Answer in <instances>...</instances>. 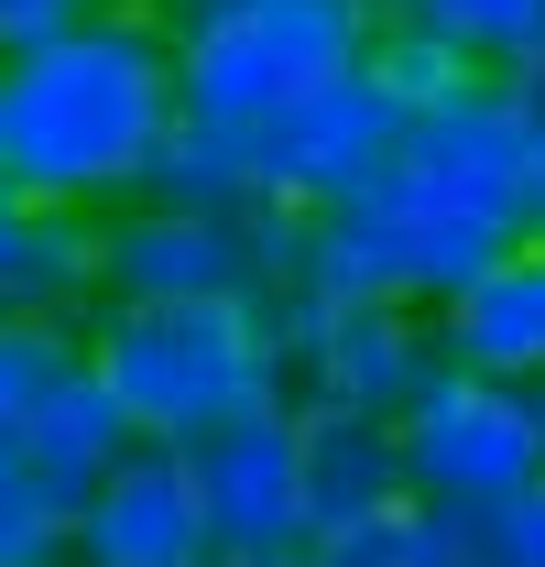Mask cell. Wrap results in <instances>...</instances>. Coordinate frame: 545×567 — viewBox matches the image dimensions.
<instances>
[{"instance_id": "2e32d148", "label": "cell", "mask_w": 545, "mask_h": 567, "mask_svg": "<svg viewBox=\"0 0 545 567\" xmlns=\"http://www.w3.org/2000/svg\"><path fill=\"white\" fill-rule=\"evenodd\" d=\"M142 208H207V218H229V208H263V197H251V142L197 132V121H175V142L153 153V186H142Z\"/></svg>"}, {"instance_id": "3957f363", "label": "cell", "mask_w": 545, "mask_h": 567, "mask_svg": "<svg viewBox=\"0 0 545 567\" xmlns=\"http://www.w3.org/2000/svg\"><path fill=\"white\" fill-rule=\"evenodd\" d=\"M175 44V110L197 132L251 142L306 87L371 66V0H142Z\"/></svg>"}, {"instance_id": "30bf717a", "label": "cell", "mask_w": 545, "mask_h": 567, "mask_svg": "<svg viewBox=\"0 0 545 567\" xmlns=\"http://www.w3.org/2000/svg\"><path fill=\"white\" fill-rule=\"evenodd\" d=\"M295 447H306V557L339 546V535H371L414 513L404 492V436L382 415H339V404H295Z\"/></svg>"}, {"instance_id": "9c48e42d", "label": "cell", "mask_w": 545, "mask_h": 567, "mask_svg": "<svg viewBox=\"0 0 545 567\" xmlns=\"http://www.w3.org/2000/svg\"><path fill=\"white\" fill-rule=\"evenodd\" d=\"M66 567H218L197 481H186V447H132L99 492L76 502Z\"/></svg>"}, {"instance_id": "277c9868", "label": "cell", "mask_w": 545, "mask_h": 567, "mask_svg": "<svg viewBox=\"0 0 545 567\" xmlns=\"http://www.w3.org/2000/svg\"><path fill=\"white\" fill-rule=\"evenodd\" d=\"M110 306H284L306 274V218L284 208H121L99 218Z\"/></svg>"}, {"instance_id": "7a4b0ae2", "label": "cell", "mask_w": 545, "mask_h": 567, "mask_svg": "<svg viewBox=\"0 0 545 567\" xmlns=\"http://www.w3.org/2000/svg\"><path fill=\"white\" fill-rule=\"evenodd\" d=\"M88 371L110 382V404L132 415L142 447H197L229 415L295 404L272 306H99Z\"/></svg>"}, {"instance_id": "cb8c5ba5", "label": "cell", "mask_w": 545, "mask_h": 567, "mask_svg": "<svg viewBox=\"0 0 545 567\" xmlns=\"http://www.w3.org/2000/svg\"><path fill=\"white\" fill-rule=\"evenodd\" d=\"M535 425H545V382H535Z\"/></svg>"}, {"instance_id": "4fadbf2b", "label": "cell", "mask_w": 545, "mask_h": 567, "mask_svg": "<svg viewBox=\"0 0 545 567\" xmlns=\"http://www.w3.org/2000/svg\"><path fill=\"white\" fill-rule=\"evenodd\" d=\"M382 33H436L470 76H502L545 110V0H371Z\"/></svg>"}, {"instance_id": "603a6c76", "label": "cell", "mask_w": 545, "mask_h": 567, "mask_svg": "<svg viewBox=\"0 0 545 567\" xmlns=\"http://www.w3.org/2000/svg\"><path fill=\"white\" fill-rule=\"evenodd\" d=\"M229 567H306V557H229Z\"/></svg>"}, {"instance_id": "8992f818", "label": "cell", "mask_w": 545, "mask_h": 567, "mask_svg": "<svg viewBox=\"0 0 545 567\" xmlns=\"http://www.w3.org/2000/svg\"><path fill=\"white\" fill-rule=\"evenodd\" d=\"M284 328V371H295V404H339V415H382L404 425L425 393H436V317H404V306H328V295H284L272 306Z\"/></svg>"}, {"instance_id": "7c38bea8", "label": "cell", "mask_w": 545, "mask_h": 567, "mask_svg": "<svg viewBox=\"0 0 545 567\" xmlns=\"http://www.w3.org/2000/svg\"><path fill=\"white\" fill-rule=\"evenodd\" d=\"M436 350H448V371H470V382H513V393L545 382V229H524V240L436 317Z\"/></svg>"}, {"instance_id": "e0dca14e", "label": "cell", "mask_w": 545, "mask_h": 567, "mask_svg": "<svg viewBox=\"0 0 545 567\" xmlns=\"http://www.w3.org/2000/svg\"><path fill=\"white\" fill-rule=\"evenodd\" d=\"M66 546H76V513L33 481L22 447H0V567H66Z\"/></svg>"}, {"instance_id": "ac0fdd59", "label": "cell", "mask_w": 545, "mask_h": 567, "mask_svg": "<svg viewBox=\"0 0 545 567\" xmlns=\"http://www.w3.org/2000/svg\"><path fill=\"white\" fill-rule=\"evenodd\" d=\"M306 567H480V546L459 524H436V513H393V524H371V535L317 546Z\"/></svg>"}, {"instance_id": "52a82bcc", "label": "cell", "mask_w": 545, "mask_h": 567, "mask_svg": "<svg viewBox=\"0 0 545 567\" xmlns=\"http://www.w3.org/2000/svg\"><path fill=\"white\" fill-rule=\"evenodd\" d=\"M393 153H404V110L360 76H328V87H306L284 121L251 132V197L284 218H328L349 197H371L382 175H393Z\"/></svg>"}, {"instance_id": "5bb4252c", "label": "cell", "mask_w": 545, "mask_h": 567, "mask_svg": "<svg viewBox=\"0 0 545 567\" xmlns=\"http://www.w3.org/2000/svg\"><path fill=\"white\" fill-rule=\"evenodd\" d=\"M132 447H142V436H132V415L110 404V382H99V371H88V382H66V393L44 404V425L22 436L33 481H44V492L66 502V513H76L88 492H99V481H110V470H121Z\"/></svg>"}, {"instance_id": "7402d4cb", "label": "cell", "mask_w": 545, "mask_h": 567, "mask_svg": "<svg viewBox=\"0 0 545 567\" xmlns=\"http://www.w3.org/2000/svg\"><path fill=\"white\" fill-rule=\"evenodd\" d=\"M524 229H545V110H535V153H524Z\"/></svg>"}, {"instance_id": "d6986e66", "label": "cell", "mask_w": 545, "mask_h": 567, "mask_svg": "<svg viewBox=\"0 0 545 567\" xmlns=\"http://www.w3.org/2000/svg\"><path fill=\"white\" fill-rule=\"evenodd\" d=\"M371 87H382L404 121H425V110H448V99L470 87V66H459L436 33H371Z\"/></svg>"}, {"instance_id": "8fae6325", "label": "cell", "mask_w": 545, "mask_h": 567, "mask_svg": "<svg viewBox=\"0 0 545 567\" xmlns=\"http://www.w3.org/2000/svg\"><path fill=\"white\" fill-rule=\"evenodd\" d=\"M99 306H110L99 218L33 208V197L0 175V317H55V328H88Z\"/></svg>"}, {"instance_id": "5b68a950", "label": "cell", "mask_w": 545, "mask_h": 567, "mask_svg": "<svg viewBox=\"0 0 545 567\" xmlns=\"http://www.w3.org/2000/svg\"><path fill=\"white\" fill-rule=\"evenodd\" d=\"M393 436H404V492H414V513H436V524H459V535H480L491 513H513V502L545 481L535 393H513V382L436 371V393H425Z\"/></svg>"}, {"instance_id": "ba28073f", "label": "cell", "mask_w": 545, "mask_h": 567, "mask_svg": "<svg viewBox=\"0 0 545 567\" xmlns=\"http://www.w3.org/2000/svg\"><path fill=\"white\" fill-rule=\"evenodd\" d=\"M186 481H197L218 567L229 557H306V447H295V404L207 425L197 447H186Z\"/></svg>"}, {"instance_id": "6da1fadb", "label": "cell", "mask_w": 545, "mask_h": 567, "mask_svg": "<svg viewBox=\"0 0 545 567\" xmlns=\"http://www.w3.org/2000/svg\"><path fill=\"white\" fill-rule=\"evenodd\" d=\"M175 44L153 11H99L55 44L0 66V175L33 208L121 218L153 186V153L175 142Z\"/></svg>"}, {"instance_id": "9a60e30c", "label": "cell", "mask_w": 545, "mask_h": 567, "mask_svg": "<svg viewBox=\"0 0 545 567\" xmlns=\"http://www.w3.org/2000/svg\"><path fill=\"white\" fill-rule=\"evenodd\" d=\"M66 382H88V328H55V317H0V447H22Z\"/></svg>"}, {"instance_id": "44dd1931", "label": "cell", "mask_w": 545, "mask_h": 567, "mask_svg": "<svg viewBox=\"0 0 545 567\" xmlns=\"http://www.w3.org/2000/svg\"><path fill=\"white\" fill-rule=\"evenodd\" d=\"M470 546H480V567H545V481L513 502V513H491Z\"/></svg>"}, {"instance_id": "ffe728a7", "label": "cell", "mask_w": 545, "mask_h": 567, "mask_svg": "<svg viewBox=\"0 0 545 567\" xmlns=\"http://www.w3.org/2000/svg\"><path fill=\"white\" fill-rule=\"evenodd\" d=\"M99 11H132V0H0V66L55 44V33H76V22H99Z\"/></svg>"}]
</instances>
